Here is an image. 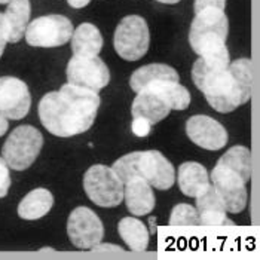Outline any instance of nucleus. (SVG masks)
<instances>
[{"mask_svg":"<svg viewBox=\"0 0 260 260\" xmlns=\"http://www.w3.org/2000/svg\"><path fill=\"white\" fill-rule=\"evenodd\" d=\"M8 38H9V30H8V24L5 20V15L0 12V57L5 51V46L8 43Z\"/></svg>","mask_w":260,"mask_h":260,"instance_id":"bb28decb","label":"nucleus"},{"mask_svg":"<svg viewBox=\"0 0 260 260\" xmlns=\"http://www.w3.org/2000/svg\"><path fill=\"white\" fill-rule=\"evenodd\" d=\"M8 128H9L8 120H6V118H5L3 115H0V137L5 136V133L8 131Z\"/></svg>","mask_w":260,"mask_h":260,"instance_id":"c85d7f7f","label":"nucleus"},{"mask_svg":"<svg viewBox=\"0 0 260 260\" xmlns=\"http://www.w3.org/2000/svg\"><path fill=\"white\" fill-rule=\"evenodd\" d=\"M67 80L70 85L99 92L109 85L110 72L100 57H76L73 55L67 64Z\"/></svg>","mask_w":260,"mask_h":260,"instance_id":"1a4fd4ad","label":"nucleus"},{"mask_svg":"<svg viewBox=\"0 0 260 260\" xmlns=\"http://www.w3.org/2000/svg\"><path fill=\"white\" fill-rule=\"evenodd\" d=\"M205 8H217L224 11L226 8V0H195V5H193V11L195 14L200 12Z\"/></svg>","mask_w":260,"mask_h":260,"instance_id":"a878e982","label":"nucleus"},{"mask_svg":"<svg viewBox=\"0 0 260 260\" xmlns=\"http://www.w3.org/2000/svg\"><path fill=\"white\" fill-rule=\"evenodd\" d=\"M177 181L181 192L190 198H197L210 186L208 173L198 162L181 164L177 173Z\"/></svg>","mask_w":260,"mask_h":260,"instance_id":"f3484780","label":"nucleus"},{"mask_svg":"<svg viewBox=\"0 0 260 260\" xmlns=\"http://www.w3.org/2000/svg\"><path fill=\"white\" fill-rule=\"evenodd\" d=\"M229 21L224 11L205 8L195 14L189 30V43L200 57H214L228 51Z\"/></svg>","mask_w":260,"mask_h":260,"instance_id":"20e7f679","label":"nucleus"},{"mask_svg":"<svg viewBox=\"0 0 260 260\" xmlns=\"http://www.w3.org/2000/svg\"><path fill=\"white\" fill-rule=\"evenodd\" d=\"M83 189L88 198L100 207H116L123 201V183L106 165H92L83 176Z\"/></svg>","mask_w":260,"mask_h":260,"instance_id":"423d86ee","label":"nucleus"},{"mask_svg":"<svg viewBox=\"0 0 260 260\" xmlns=\"http://www.w3.org/2000/svg\"><path fill=\"white\" fill-rule=\"evenodd\" d=\"M100 107L99 92L75 85H62L60 91L48 92L39 103L43 126L57 137H72L88 131Z\"/></svg>","mask_w":260,"mask_h":260,"instance_id":"f03ea898","label":"nucleus"},{"mask_svg":"<svg viewBox=\"0 0 260 260\" xmlns=\"http://www.w3.org/2000/svg\"><path fill=\"white\" fill-rule=\"evenodd\" d=\"M170 226H200L197 208L189 204H177L171 211Z\"/></svg>","mask_w":260,"mask_h":260,"instance_id":"5701e85b","label":"nucleus"},{"mask_svg":"<svg viewBox=\"0 0 260 260\" xmlns=\"http://www.w3.org/2000/svg\"><path fill=\"white\" fill-rule=\"evenodd\" d=\"M11 187V176H9V167L5 159L0 156V198H5L8 195V190Z\"/></svg>","mask_w":260,"mask_h":260,"instance_id":"b1692460","label":"nucleus"},{"mask_svg":"<svg viewBox=\"0 0 260 260\" xmlns=\"http://www.w3.org/2000/svg\"><path fill=\"white\" fill-rule=\"evenodd\" d=\"M54 205V197L48 189H35L28 192L18 205V216L25 220H38L46 216Z\"/></svg>","mask_w":260,"mask_h":260,"instance_id":"aec40b11","label":"nucleus"},{"mask_svg":"<svg viewBox=\"0 0 260 260\" xmlns=\"http://www.w3.org/2000/svg\"><path fill=\"white\" fill-rule=\"evenodd\" d=\"M73 35L72 21L62 15H45L33 20L25 28V40L35 48H57Z\"/></svg>","mask_w":260,"mask_h":260,"instance_id":"6e6552de","label":"nucleus"},{"mask_svg":"<svg viewBox=\"0 0 260 260\" xmlns=\"http://www.w3.org/2000/svg\"><path fill=\"white\" fill-rule=\"evenodd\" d=\"M123 200L133 216L149 214L156 204L152 186L137 177L123 183Z\"/></svg>","mask_w":260,"mask_h":260,"instance_id":"4468645a","label":"nucleus"},{"mask_svg":"<svg viewBox=\"0 0 260 260\" xmlns=\"http://www.w3.org/2000/svg\"><path fill=\"white\" fill-rule=\"evenodd\" d=\"M156 2H160V3H167V5H174V3H179L180 0H156Z\"/></svg>","mask_w":260,"mask_h":260,"instance_id":"c756f323","label":"nucleus"},{"mask_svg":"<svg viewBox=\"0 0 260 260\" xmlns=\"http://www.w3.org/2000/svg\"><path fill=\"white\" fill-rule=\"evenodd\" d=\"M118 231L129 250L137 253L146 251L149 245V231L143 221L136 217H123L118 224Z\"/></svg>","mask_w":260,"mask_h":260,"instance_id":"412c9836","label":"nucleus"},{"mask_svg":"<svg viewBox=\"0 0 260 260\" xmlns=\"http://www.w3.org/2000/svg\"><path fill=\"white\" fill-rule=\"evenodd\" d=\"M112 168L119 176L122 183L137 177L147 181L152 187L168 190L176 181L173 164L158 150L128 153L116 160Z\"/></svg>","mask_w":260,"mask_h":260,"instance_id":"7ed1b4c3","label":"nucleus"},{"mask_svg":"<svg viewBox=\"0 0 260 260\" xmlns=\"http://www.w3.org/2000/svg\"><path fill=\"white\" fill-rule=\"evenodd\" d=\"M186 134L197 146L207 150H219L228 144V131L220 122L205 116L197 115L186 122Z\"/></svg>","mask_w":260,"mask_h":260,"instance_id":"ddd939ff","label":"nucleus"},{"mask_svg":"<svg viewBox=\"0 0 260 260\" xmlns=\"http://www.w3.org/2000/svg\"><path fill=\"white\" fill-rule=\"evenodd\" d=\"M192 79L214 110L229 113L251 99L253 62L248 58L231 62L229 51L200 57L192 67Z\"/></svg>","mask_w":260,"mask_h":260,"instance_id":"f257e3e1","label":"nucleus"},{"mask_svg":"<svg viewBox=\"0 0 260 260\" xmlns=\"http://www.w3.org/2000/svg\"><path fill=\"white\" fill-rule=\"evenodd\" d=\"M30 106L31 97L25 82L14 76L0 78V115L6 119H22Z\"/></svg>","mask_w":260,"mask_h":260,"instance_id":"f8f14e48","label":"nucleus"},{"mask_svg":"<svg viewBox=\"0 0 260 260\" xmlns=\"http://www.w3.org/2000/svg\"><path fill=\"white\" fill-rule=\"evenodd\" d=\"M67 2H69V5H70L72 8L80 9V8H85L91 0H67Z\"/></svg>","mask_w":260,"mask_h":260,"instance_id":"cd10ccee","label":"nucleus"},{"mask_svg":"<svg viewBox=\"0 0 260 260\" xmlns=\"http://www.w3.org/2000/svg\"><path fill=\"white\" fill-rule=\"evenodd\" d=\"M131 129L137 137H147L150 129H152V123L149 120L143 119V118H134Z\"/></svg>","mask_w":260,"mask_h":260,"instance_id":"393cba45","label":"nucleus"},{"mask_svg":"<svg viewBox=\"0 0 260 260\" xmlns=\"http://www.w3.org/2000/svg\"><path fill=\"white\" fill-rule=\"evenodd\" d=\"M197 211L200 217V224L202 226H223V224H232V221L226 217V207L223 201L210 184L201 195L197 197Z\"/></svg>","mask_w":260,"mask_h":260,"instance_id":"2eb2a0df","label":"nucleus"},{"mask_svg":"<svg viewBox=\"0 0 260 260\" xmlns=\"http://www.w3.org/2000/svg\"><path fill=\"white\" fill-rule=\"evenodd\" d=\"M210 180L229 213L237 214L244 211L247 205V187L238 173L217 164L211 171Z\"/></svg>","mask_w":260,"mask_h":260,"instance_id":"9b49d317","label":"nucleus"},{"mask_svg":"<svg viewBox=\"0 0 260 260\" xmlns=\"http://www.w3.org/2000/svg\"><path fill=\"white\" fill-rule=\"evenodd\" d=\"M217 164L221 165V167H226V168L235 171V173H238L245 183L251 179L253 158H251L250 149H247L244 146H234V147H231L219 159Z\"/></svg>","mask_w":260,"mask_h":260,"instance_id":"4be33fe9","label":"nucleus"},{"mask_svg":"<svg viewBox=\"0 0 260 260\" xmlns=\"http://www.w3.org/2000/svg\"><path fill=\"white\" fill-rule=\"evenodd\" d=\"M30 14H31V6L28 0H11L8 3L6 12L3 14L9 30L8 42L17 43L24 38L25 28L30 21Z\"/></svg>","mask_w":260,"mask_h":260,"instance_id":"6ab92c4d","label":"nucleus"},{"mask_svg":"<svg viewBox=\"0 0 260 260\" xmlns=\"http://www.w3.org/2000/svg\"><path fill=\"white\" fill-rule=\"evenodd\" d=\"M72 51L76 57H97L103 49L100 30L91 22H82L72 35Z\"/></svg>","mask_w":260,"mask_h":260,"instance_id":"dca6fc26","label":"nucleus"},{"mask_svg":"<svg viewBox=\"0 0 260 260\" xmlns=\"http://www.w3.org/2000/svg\"><path fill=\"white\" fill-rule=\"evenodd\" d=\"M67 234L75 247L89 250L101 242L104 228L100 217L91 208L78 207L69 216Z\"/></svg>","mask_w":260,"mask_h":260,"instance_id":"9d476101","label":"nucleus"},{"mask_svg":"<svg viewBox=\"0 0 260 260\" xmlns=\"http://www.w3.org/2000/svg\"><path fill=\"white\" fill-rule=\"evenodd\" d=\"M11 0H0V5H6V3H9Z\"/></svg>","mask_w":260,"mask_h":260,"instance_id":"7c9ffc66","label":"nucleus"},{"mask_svg":"<svg viewBox=\"0 0 260 260\" xmlns=\"http://www.w3.org/2000/svg\"><path fill=\"white\" fill-rule=\"evenodd\" d=\"M150 35L144 18L139 15H129L120 21L116 27L113 45L120 58L126 61H137L149 49Z\"/></svg>","mask_w":260,"mask_h":260,"instance_id":"0eeeda50","label":"nucleus"},{"mask_svg":"<svg viewBox=\"0 0 260 260\" xmlns=\"http://www.w3.org/2000/svg\"><path fill=\"white\" fill-rule=\"evenodd\" d=\"M43 146V136L31 125L17 126L6 139L2 155L9 168L22 171L27 170L39 156Z\"/></svg>","mask_w":260,"mask_h":260,"instance_id":"39448f33","label":"nucleus"},{"mask_svg":"<svg viewBox=\"0 0 260 260\" xmlns=\"http://www.w3.org/2000/svg\"><path fill=\"white\" fill-rule=\"evenodd\" d=\"M167 80L180 82L179 73L176 72V69H173L167 64H147V66L137 69L133 73L131 79H129V85L134 92H139L150 85L167 82Z\"/></svg>","mask_w":260,"mask_h":260,"instance_id":"a211bd4d","label":"nucleus"}]
</instances>
